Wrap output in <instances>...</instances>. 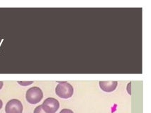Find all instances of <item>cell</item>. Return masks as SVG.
I'll return each instance as SVG.
<instances>
[{"mask_svg": "<svg viewBox=\"0 0 151 113\" xmlns=\"http://www.w3.org/2000/svg\"><path fill=\"white\" fill-rule=\"evenodd\" d=\"M73 87L68 82H60L55 88V93L58 97L67 99L73 96Z\"/></svg>", "mask_w": 151, "mask_h": 113, "instance_id": "1", "label": "cell"}, {"mask_svg": "<svg viewBox=\"0 0 151 113\" xmlns=\"http://www.w3.org/2000/svg\"><path fill=\"white\" fill-rule=\"evenodd\" d=\"M43 97L41 89L38 87H32L26 93V100L30 104H36L41 100Z\"/></svg>", "mask_w": 151, "mask_h": 113, "instance_id": "2", "label": "cell"}, {"mask_svg": "<svg viewBox=\"0 0 151 113\" xmlns=\"http://www.w3.org/2000/svg\"><path fill=\"white\" fill-rule=\"evenodd\" d=\"M5 112L6 113H22V103L17 99L11 100L6 105Z\"/></svg>", "mask_w": 151, "mask_h": 113, "instance_id": "3", "label": "cell"}, {"mask_svg": "<svg viewBox=\"0 0 151 113\" xmlns=\"http://www.w3.org/2000/svg\"><path fill=\"white\" fill-rule=\"evenodd\" d=\"M42 105L48 113H55L59 109L60 103L58 100L53 98H48L45 100Z\"/></svg>", "mask_w": 151, "mask_h": 113, "instance_id": "4", "label": "cell"}, {"mask_svg": "<svg viewBox=\"0 0 151 113\" xmlns=\"http://www.w3.org/2000/svg\"><path fill=\"white\" fill-rule=\"evenodd\" d=\"M117 81H100L99 86L101 89L104 92H112L116 89L117 87Z\"/></svg>", "mask_w": 151, "mask_h": 113, "instance_id": "5", "label": "cell"}, {"mask_svg": "<svg viewBox=\"0 0 151 113\" xmlns=\"http://www.w3.org/2000/svg\"><path fill=\"white\" fill-rule=\"evenodd\" d=\"M33 113H48L46 110L44 109V107H43V105H39L38 107H36L34 110V112Z\"/></svg>", "mask_w": 151, "mask_h": 113, "instance_id": "6", "label": "cell"}, {"mask_svg": "<svg viewBox=\"0 0 151 113\" xmlns=\"http://www.w3.org/2000/svg\"><path fill=\"white\" fill-rule=\"evenodd\" d=\"M60 113H74L71 110H69V109H63L60 111Z\"/></svg>", "mask_w": 151, "mask_h": 113, "instance_id": "7", "label": "cell"}, {"mask_svg": "<svg viewBox=\"0 0 151 113\" xmlns=\"http://www.w3.org/2000/svg\"><path fill=\"white\" fill-rule=\"evenodd\" d=\"M32 81H30V82H18V84H21V86H28L29 84H32Z\"/></svg>", "mask_w": 151, "mask_h": 113, "instance_id": "8", "label": "cell"}, {"mask_svg": "<svg viewBox=\"0 0 151 113\" xmlns=\"http://www.w3.org/2000/svg\"><path fill=\"white\" fill-rule=\"evenodd\" d=\"M2 105H3V103H2V101L0 100V110H1V107H2Z\"/></svg>", "mask_w": 151, "mask_h": 113, "instance_id": "9", "label": "cell"}, {"mask_svg": "<svg viewBox=\"0 0 151 113\" xmlns=\"http://www.w3.org/2000/svg\"><path fill=\"white\" fill-rule=\"evenodd\" d=\"M2 86H3V82L2 81H0V89L2 88Z\"/></svg>", "mask_w": 151, "mask_h": 113, "instance_id": "10", "label": "cell"}]
</instances>
